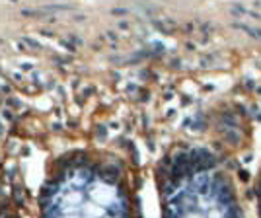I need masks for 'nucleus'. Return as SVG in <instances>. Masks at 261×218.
<instances>
[{
	"label": "nucleus",
	"instance_id": "1",
	"mask_svg": "<svg viewBox=\"0 0 261 218\" xmlns=\"http://www.w3.org/2000/svg\"><path fill=\"white\" fill-rule=\"evenodd\" d=\"M164 218H246L228 158L205 144L175 154L166 172Z\"/></svg>",
	"mask_w": 261,
	"mask_h": 218
},
{
	"label": "nucleus",
	"instance_id": "2",
	"mask_svg": "<svg viewBox=\"0 0 261 218\" xmlns=\"http://www.w3.org/2000/svg\"><path fill=\"white\" fill-rule=\"evenodd\" d=\"M255 212H257V218H261V164L257 170V179H255Z\"/></svg>",
	"mask_w": 261,
	"mask_h": 218
}]
</instances>
